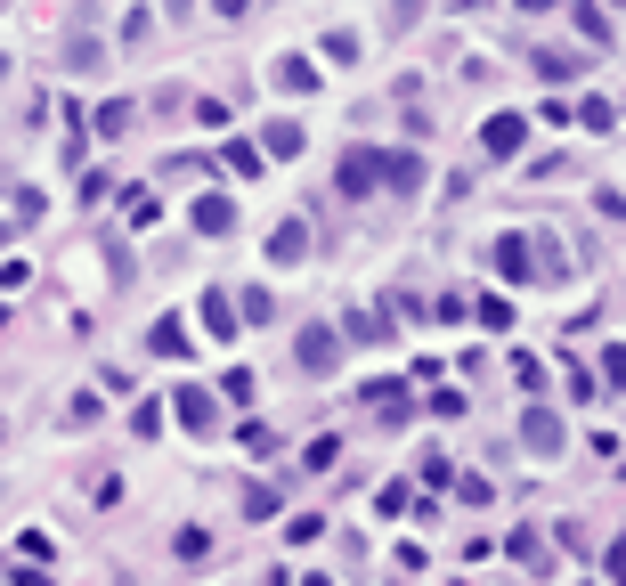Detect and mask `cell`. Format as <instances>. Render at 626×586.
Listing matches in <instances>:
<instances>
[{
    "label": "cell",
    "mask_w": 626,
    "mask_h": 586,
    "mask_svg": "<svg viewBox=\"0 0 626 586\" xmlns=\"http://www.w3.org/2000/svg\"><path fill=\"white\" fill-rule=\"evenodd\" d=\"M366 188H383V155L350 147V155H342V196H366Z\"/></svg>",
    "instance_id": "cell-1"
},
{
    "label": "cell",
    "mask_w": 626,
    "mask_h": 586,
    "mask_svg": "<svg viewBox=\"0 0 626 586\" xmlns=\"http://www.w3.org/2000/svg\"><path fill=\"white\" fill-rule=\"evenodd\" d=\"M334 350H342L334 326H301V367H309V375H334Z\"/></svg>",
    "instance_id": "cell-2"
},
{
    "label": "cell",
    "mask_w": 626,
    "mask_h": 586,
    "mask_svg": "<svg viewBox=\"0 0 626 586\" xmlns=\"http://www.w3.org/2000/svg\"><path fill=\"white\" fill-rule=\"evenodd\" d=\"M521 448H529V456H561V424L545 416V407H529V416H521Z\"/></svg>",
    "instance_id": "cell-3"
},
{
    "label": "cell",
    "mask_w": 626,
    "mask_h": 586,
    "mask_svg": "<svg viewBox=\"0 0 626 586\" xmlns=\"http://www.w3.org/2000/svg\"><path fill=\"white\" fill-rule=\"evenodd\" d=\"M179 416H187V432H204V440H212L220 407H212V391H179Z\"/></svg>",
    "instance_id": "cell-4"
},
{
    "label": "cell",
    "mask_w": 626,
    "mask_h": 586,
    "mask_svg": "<svg viewBox=\"0 0 626 586\" xmlns=\"http://www.w3.org/2000/svg\"><path fill=\"white\" fill-rule=\"evenodd\" d=\"M196 228H204V237H220V228H236V204H228V196H204V204H196Z\"/></svg>",
    "instance_id": "cell-5"
},
{
    "label": "cell",
    "mask_w": 626,
    "mask_h": 586,
    "mask_svg": "<svg viewBox=\"0 0 626 586\" xmlns=\"http://www.w3.org/2000/svg\"><path fill=\"white\" fill-rule=\"evenodd\" d=\"M521 147V114H496L488 123V155H513Z\"/></svg>",
    "instance_id": "cell-6"
},
{
    "label": "cell",
    "mask_w": 626,
    "mask_h": 586,
    "mask_svg": "<svg viewBox=\"0 0 626 586\" xmlns=\"http://www.w3.org/2000/svg\"><path fill=\"white\" fill-rule=\"evenodd\" d=\"M415 180H423L415 155H383V188H415Z\"/></svg>",
    "instance_id": "cell-7"
},
{
    "label": "cell",
    "mask_w": 626,
    "mask_h": 586,
    "mask_svg": "<svg viewBox=\"0 0 626 586\" xmlns=\"http://www.w3.org/2000/svg\"><path fill=\"white\" fill-rule=\"evenodd\" d=\"M269 261H301V220H285L277 237H269Z\"/></svg>",
    "instance_id": "cell-8"
},
{
    "label": "cell",
    "mask_w": 626,
    "mask_h": 586,
    "mask_svg": "<svg viewBox=\"0 0 626 586\" xmlns=\"http://www.w3.org/2000/svg\"><path fill=\"white\" fill-rule=\"evenodd\" d=\"M204 326H212V334H228V326H236V310L220 302V293H204Z\"/></svg>",
    "instance_id": "cell-9"
},
{
    "label": "cell",
    "mask_w": 626,
    "mask_h": 586,
    "mask_svg": "<svg viewBox=\"0 0 626 586\" xmlns=\"http://www.w3.org/2000/svg\"><path fill=\"white\" fill-rule=\"evenodd\" d=\"M513 554H521L529 570H553V562H545V546H537V530H521V538H513Z\"/></svg>",
    "instance_id": "cell-10"
},
{
    "label": "cell",
    "mask_w": 626,
    "mask_h": 586,
    "mask_svg": "<svg viewBox=\"0 0 626 586\" xmlns=\"http://www.w3.org/2000/svg\"><path fill=\"white\" fill-rule=\"evenodd\" d=\"M610 586H626V538L610 546Z\"/></svg>",
    "instance_id": "cell-11"
},
{
    "label": "cell",
    "mask_w": 626,
    "mask_h": 586,
    "mask_svg": "<svg viewBox=\"0 0 626 586\" xmlns=\"http://www.w3.org/2000/svg\"><path fill=\"white\" fill-rule=\"evenodd\" d=\"M602 359H610V383L626 391V350H602Z\"/></svg>",
    "instance_id": "cell-12"
},
{
    "label": "cell",
    "mask_w": 626,
    "mask_h": 586,
    "mask_svg": "<svg viewBox=\"0 0 626 586\" xmlns=\"http://www.w3.org/2000/svg\"><path fill=\"white\" fill-rule=\"evenodd\" d=\"M0 74H9V57H0Z\"/></svg>",
    "instance_id": "cell-13"
}]
</instances>
